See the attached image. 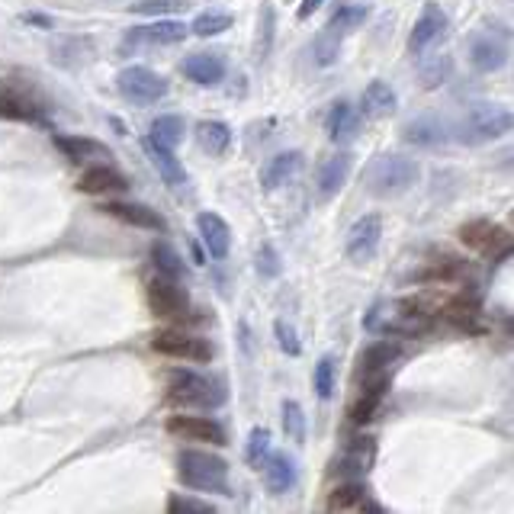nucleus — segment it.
<instances>
[{"mask_svg": "<svg viewBox=\"0 0 514 514\" xmlns=\"http://www.w3.org/2000/svg\"><path fill=\"white\" fill-rule=\"evenodd\" d=\"M180 71H184L193 84H200V87H216V84L225 78V62H222L219 55H213V52H196V55L184 58V65H180Z\"/></svg>", "mask_w": 514, "mask_h": 514, "instance_id": "393cba45", "label": "nucleus"}, {"mask_svg": "<svg viewBox=\"0 0 514 514\" xmlns=\"http://www.w3.org/2000/svg\"><path fill=\"white\" fill-rule=\"evenodd\" d=\"M145 299L155 319H168V322L190 319V296L174 277H164L155 270V274L145 280Z\"/></svg>", "mask_w": 514, "mask_h": 514, "instance_id": "39448f33", "label": "nucleus"}, {"mask_svg": "<svg viewBox=\"0 0 514 514\" xmlns=\"http://www.w3.org/2000/svg\"><path fill=\"white\" fill-rule=\"evenodd\" d=\"M450 78H453V58L450 55H434V58H428V62L418 68V81H421V87H425V90L444 87Z\"/></svg>", "mask_w": 514, "mask_h": 514, "instance_id": "f704fd0d", "label": "nucleus"}, {"mask_svg": "<svg viewBox=\"0 0 514 514\" xmlns=\"http://www.w3.org/2000/svg\"><path fill=\"white\" fill-rule=\"evenodd\" d=\"M103 216H110L123 225H135V229H148V232H164L168 229V222L158 213V209H151L145 203H119V200H107L100 206Z\"/></svg>", "mask_w": 514, "mask_h": 514, "instance_id": "2eb2a0df", "label": "nucleus"}, {"mask_svg": "<svg viewBox=\"0 0 514 514\" xmlns=\"http://www.w3.org/2000/svg\"><path fill=\"white\" fill-rule=\"evenodd\" d=\"M168 511L171 514H213L216 505L213 502H200V498H190V495H171L168 498Z\"/></svg>", "mask_w": 514, "mask_h": 514, "instance_id": "37998d69", "label": "nucleus"}, {"mask_svg": "<svg viewBox=\"0 0 514 514\" xmlns=\"http://www.w3.org/2000/svg\"><path fill=\"white\" fill-rule=\"evenodd\" d=\"M312 383H315V392H319V399L335 396V357H322L319 364H315Z\"/></svg>", "mask_w": 514, "mask_h": 514, "instance_id": "ea45409f", "label": "nucleus"}, {"mask_svg": "<svg viewBox=\"0 0 514 514\" xmlns=\"http://www.w3.org/2000/svg\"><path fill=\"white\" fill-rule=\"evenodd\" d=\"M190 29L180 20H155L148 26H132L126 29V36L119 39V55H135L142 45H177L187 39Z\"/></svg>", "mask_w": 514, "mask_h": 514, "instance_id": "1a4fd4ad", "label": "nucleus"}, {"mask_svg": "<svg viewBox=\"0 0 514 514\" xmlns=\"http://www.w3.org/2000/svg\"><path fill=\"white\" fill-rule=\"evenodd\" d=\"M254 267H257V274H261L264 280H274V277H280L283 264H280V254H277V248H274V245H264L261 251H257V261H254Z\"/></svg>", "mask_w": 514, "mask_h": 514, "instance_id": "c03bdc74", "label": "nucleus"}, {"mask_svg": "<svg viewBox=\"0 0 514 514\" xmlns=\"http://www.w3.org/2000/svg\"><path fill=\"white\" fill-rule=\"evenodd\" d=\"M418 174H421V168L415 158L380 155V158H373V164L367 168V190L376 196V200H396V196L415 187Z\"/></svg>", "mask_w": 514, "mask_h": 514, "instance_id": "7ed1b4c3", "label": "nucleus"}, {"mask_svg": "<svg viewBox=\"0 0 514 514\" xmlns=\"http://www.w3.org/2000/svg\"><path fill=\"white\" fill-rule=\"evenodd\" d=\"M328 511H373V514H380L383 505H376L370 492L360 486V482H347V486H338L335 492L328 495V502H325Z\"/></svg>", "mask_w": 514, "mask_h": 514, "instance_id": "cd10ccee", "label": "nucleus"}, {"mask_svg": "<svg viewBox=\"0 0 514 514\" xmlns=\"http://www.w3.org/2000/svg\"><path fill=\"white\" fill-rule=\"evenodd\" d=\"M444 33H447V13L437 4H428L425 10H421V17L415 20V26H412V36H408V52L421 55L425 49H431V42H437Z\"/></svg>", "mask_w": 514, "mask_h": 514, "instance_id": "a211bd4d", "label": "nucleus"}, {"mask_svg": "<svg viewBox=\"0 0 514 514\" xmlns=\"http://www.w3.org/2000/svg\"><path fill=\"white\" fill-rule=\"evenodd\" d=\"M453 139L450 135V123L441 116H415V119H408V123L402 126V142L408 145H415V148H441Z\"/></svg>", "mask_w": 514, "mask_h": 514, "instance_id": "4468645a", "label": "nucleus"}, {"mask_svg": "<svg viewBox=\"0 0 514 514\" xmlns=\"http://www.w3.org/2000/svg\"><path fill=\"white\" fill-rule=\"evenodd\" d=\"M187 7L184 0H142V4H132L135 13H145V17H161V13H171Z\"/></svg>", "mask_w": 514, "mask_h": 514, "instance_id": "49530a36", "label": "nucleus"}, {"mask_svg": "<svg viewBox=\"0 0 514 514\" xmlns=\"http://www.w3.org/2000/svg\"><path fill=\"white\" fill-rule=\"evenodd\" d=\"M325 132H328V139L335 142V145H347V142H354L357 139V132H360V113L351 100H338V103H331V110L325 116Z\"/></svg>", "mask_w": 514, "mask_h": 514, "instance_id": "aec40b11", "label": "nucleus"}, {"mask_svg": "<svg viewBox=\"0 0 514 514\" xmlns=\"http://www.w3.org/2000/svg\"><path fill=\"white\" fill-rule=\"evenodd\" d=\"M78 190L87 196H119L129 190L126 174H119L110 164H97V168H87L78 180Z\"/></svg>", "mask_w": 514, "mask_h": 514, "instance_id": "412c9836", "label": "nucleus"}, {"mask_svg": "<svg viewBox=\"0 0 514 514\" xmlns=\"http://www.w3.org/2000/svg\"><path fill=\"white\" fill-rule=\"evenodd\" d=\"M402 357V347L396 341H373L364 354H360V380H370V376L386 373L396 360Z\"/></svg>", "mask_w": 514, "mask_h": 514, "instance_id": "bb28decb", "label": "nucleus"}, {"mask_svg": "<svg viewBox=\"0 0 514 514\" xmlns=\"http://www.w3.org/2000/svg\"><path fill=\"white\" fill-rule=\"evenodd\" d=\"M196 142H200V148L209 151L213 158H222L225 151L232 148V129L219 123V119H203V123L196 126Z\"/></svg>", "mask_w": 514, "mask_h": 514, "instance_id": "2f4dec72", "label": "nucleus"}, {"mask_svg": "<svg viewBox=\"0 0 514 514\" xmlns=\"http://www.w3.org/2000/svg\"><path fill=\"white\" fill-rule=\"evenodd\" d=\"M302 171V151H280L261 168V187L280 190Z\"/></svg>", "mask_w": 514, "mask_h": 514, "instance_id": "4be33fe9", "label": "nucleus"}, {"mask_svg": "<svg viewBox=\"0 0 514 514\" xmlns=\"http://www.w3.org/2000/svg\"><path fill=\"white\" fill-rule=\"evenodd\" d=\"M386 396H389V376L386 373L370 376V380H364V386H360V396L354 399V405L347 408V418H351L354 425H367V421L380 415Z\"/></svg>", "mask_w": 514, "mask_h": 514, "instance_id": "dca6fc26", "label": "nucleus"}, {"mask_svg": "<svg viewBox=\"0 0 514 514\" xmlns=\"http://www.w3.org/2000/svg\"><path fill=\"white\" fill-rule=\"evenodd\" d=\"M261 470H264V486L270 495H286L296 486V463L286 457V453H267Z\"/></svg>", "mask_w": 514, "mask_h": 514, "instance_id": "b1692460", "label": "nucleus"}, {"mask_svg": "<svg viewBox=\"0 0 514 514\" xmlns=\"http://www.w3.org/2000/svg\"><path fill=\"white\" fill-rule=\"evenodd\" d=\"M399 107V97H396V90H392L386 81H370L367 90H364V113L370 119H386L392 116Z\"/></svg>", "mask_w": 514, "mask_h": 514, "instance_id": "7c9ffc66", "label": "nucleus"}, {"mask_svg": "<svg viewBox=\"0 0 514 514\" xmlns=\"http://www.w3.org/2000/svg\"><path fill=\"white\" fill-rule=\"evenodd\" d=\"M116 90L126 103H132V107H151V103L168 97L171 87L158 71H151L145 65H132L116 74Z\"/></svg>", "mask_w": 514, "mask_h": 514, "instance_id": "423d86ee", "label": "nucleus"}, {"mask_svg": "<svg viewBox=\"0 0 514 514\" xmlns=\"http://www.w3.org/2000/svg\"><path fill=\"white\" fill-rule=\"evenodd\" d=\"M470 277V267H466L460 257H450V254H444V257H431L428 261V267L421 270L418 274V280H425V283H441V286H447V283H460V280H466Z\"/></svg>", "mask_w": 514, "mask_h": 514, "instance_id": "c756f323", "label": "nucleus"}, {"mask_svg": "<svg viewBox=\"0 0 514 514\" xmlns=\"http://www.w3.org/2000/svg\"><path fill=\"white\" fill-rule=\"evenodd\" d=\"M283 431L296 444L302 441V437H306V415H302L299 402H283Z\"/></svg>", "mask_w": 514, "mask_h": 514, "instance_id": "a19ab883", "label": "nucleus"}, {"mask_svg": "<svg viewBox=\"0 0 514 514\" xmlns=\"http://www.w3.org/2000/svg\"><path fill=\"white\" fill-rule=\"evenodd\" d=\"M274 335H277V344H280L283 354H290V357H299L302 354V344L296 338V328L286 322V319H277L274 322Z\"/></svg>", "mask_w": 514, "mask_h": 514, "instance_id": "a18cd8bd", "label": "nucleus"}, {"mask_svg": "<svg viewBox=\"0 0 514 514\" xmlns=\"http://www.w3.org/2000/svg\"><path fill=\"white\" fill-rule=\"evenodd\" d=\"M26 26H39V29H52V20L49 17H42V13H23L20 17Z\"/></svg>", "mask_w": 514, "mask_h": 514, "instance_id": "09e8293b", "label": "nucleus"}, {"mask_svg": "<svg viewBox=\"0 0 514 514\" xmlns=\"http://www.w3.org/2000/svg\"><path fill=\"white\" fill-rule=\"evenodd\" d=\"M52 145L62 151V155L74 164H87V161H100L110 158V148L97 142V139H84V135H52Z\"/></svg>", "mask_w": 514, "mask_h": 514, "instance_id": "5701e85b", "label": "nucleus"}, {"mask_svg": "<svg viewBox=\"0 0 514 514\" xmlns=\"http://www.w3.org/2000/svg\"><path fill=\"white\" fill-rule=\"evenodd\" d=\"M196 232H200V241L209 257H216V261H222V257H229L232 251V229L229 222H225L222 216L216 213H200L196 216Z\"/></svg>", "mask_w": 514, "mask_h": 514, "instance_id": "6ab92c4d", "label": "nucleus"}, {"mask_svg": "<svg viewBox=\"0 0 514 514\" xmlns=\"http://www.w3.org/2000/svg\"><path fill=\"white\" fill-rule=\"evenodd\" d=\"M151 351H158L161 357L171 360H184V364H206L213 360V347L206 338L190 335V331H177V328H164L151 338Z\"/></svg>", "mask_w": 514, "mask_h": 514, "instance_id": "0eeeda50", "label": "nucleus"}, {"mask_svg": "<svg viewBox=\"0 0 514 514\" xmlns=\"http://www.w3.org/2000/svg\"><path fill=\"white\" fill-rule=\"evenodd\" d=\"M0 116L13 119V123H45L39 103L17 90H0Z\"/></svg>", "mask_w": 514, "mask_h": 514, "instance_id": "c85d7f7f", "label": "nucleus"}, {"mask_svg": "<svg viewBox=\"0 0 514 514\" xmlns=\"http://www.w3.org/2000/svg\"><path fill=\"white\" fill-rule=\"evenodd\" d=\"M341 39H344L341 29H335V26H325L322 33L315 36V42H312L315 65H322V68L335 65V62H338V52H341Z\"/></svg>", "mask_w": 514, "mask_h": 514, "instance_id": "c9c22d12", "label": "nucleus"}, {"mask_svg": "<svg viewBox=\"0 0 514 514\" xmlns=\"http://www.w3.org/2000/svg\"><path fill=\"white\" fill-rule=\"evenodd\" d=\"M148 132H151V135H148L151 142H158V145H164V148H177L180 142H184L187 126H184V119H180V116L168 113V116H158L155 123H151Z\"/></svg>", "mask_w": 514, "mask_h": 514, "instance_id": "473e14b6", "label": "nucleus"}, {"mask_svg": "<svg viewBox=\"0 0 514 514\" xmlns=\"http://www.w3.org/2000/svg\"><path fill=\"white\" fill-rule=\"evenodd\" d=\"M145 151H148L151 164H155V171L161 174V180H164V184H168L171 190H180V187L187 184V171H184V164L177 161L174 148H164V145H158V142L145 139Z\"/></svg>", "mask_w": 514, "mask_h": 514, "instance_id": "a878e982", "label": "nucleus"}, {"mask_svg": "<svg viewBox=\"0 0 514 514\" xmlns=\"http://www.w3.org/2000/svg\"><path fill=\"white\" fill-rule=\"evenodd\" d=\"M168 402L177 408H219L225 402V389L219 380H209L203 373L193 370H177L168 380Z\"/></svg>", "mask_w": 514, "mask_h": 514, "instance_id": "20e7f679", "label": "nucleus"}, {"mask_svg": "<svg viewBox=\"0 0 514 514\" xmlns=\"http://www.w3.org/2000/svg\"><path fill=\"white\" fill-rule=\"evenodd\" d=\"M193 36L200 39H209V36H219L225 29H232V17L229 13H219V10H209V13H200V17L193 20V26H187Z\"/></svg>", "mask_w": 514, "mask_h": 514, "instance_id": "58836bf2", "label": "nucleus"}, {"mask_svg": "<svg viewBox=\"0 0 514 514\" xmlns=\"http://www.w3.org/2000/svg\"><path fill=\"white\" fill-rule=\"evenodd\" d=\"M274 33H277V17H274V4L261 7V17H257V39H254V58L257 62H264V58L270 55V49H274Z\"/></svg>", "mask_w": 514, "mask_h": 514, "instance_id": "72a5a7b5", "label": "nucleus"}, {"mask_svg": "<svg viewBox=\"0 0 514 514\" xmlns=\"http://www.w3.org/2000/svg\"><path fill=\"white\" fill-rule=\"evenodd\" d=\"M508 62V42L505 33H479L470 39V65L476 74H492Z\"/></svg>", "mask_w": 514, "mask_h": 514, "instance_id": "ddd939ff", "label": "nucleus"}, {"mask_svg": "<svg viewBox=\"0 0 514 514\" xmlns=\"http://www.w3.org/2000/svg\"><path fill=\"white\" fill-rule=\"evenodd\" d=\"M151 264H155V270L158 274H164V277H174V280H180L184 277V257H180L168 241H155V245H151Z\"/></svg>", "mask_w": 514, "mask_h": 514, "instance_id": "e433bc0d", "label": "nucleus"}, {"mask_svg": "<svg viewBox=\"0 0 514 514\" xmlns=\"http://www.w3.org/2000/svg\"><path fill=\"white\" fill-rule=\"evenodd\" d=\"M511 132V113L498 103H473L460 116L457 126H450V135L463 145H486Z\"/></svg>", "mask_w": 514, "mask_h": 514, "instance_id": "f03ea898", "label": "nucleus"}, {"mask_svg": "<svg viewBox=\"0 0 514 514\" xmlns=\"http://www.w3.org/2000/svg\"><path fill=\"white\" fill-rule=\"evenodd\" d=\"M168 434L180 437V441H193V444H229L225 441V428L213 418H200V415H174L168 421Z\"/></svg>", "mask_w": 514, "mask_h": 514, "instance_id": "f8f14e48", "label": "nucleus"}, {"mask_svg": "<svg viewBox=\"0 0 514 514\" xmlns=\"http://www.w3.org/2000/svg\"><path fill=\"white\" fill-rule=\"evenodd\" d=\"M380 238H383V219L370 213V216H360L351 232H347V257L354 264H367L376 257V248H380Z\"/></svg>", "mask_w": 514, "mask_h": 514, "instance_id": "9b49d317", "label": "nucleus"}, {"mask_svg": "<svg viewBox=\"0 0 514 514\" xmlns=\"http://www.w3.org/2000/svg\"><path fill=\"white\" fill-rule=\"evenodd\" d=\"M351 168H354V155H351V151H338V155H331V158L322 161L319 174H315V190H319L322 203L335 200L338 190L347 184V177H351Z\"/></svg>", "mask_w": 514, "mask_h": 514, "instance_id": "f3484780", "label": "nucleus"}, {"mask_svg": "<svg viewBox=\"0 0 514 514\" xmlns=\"http://www.w3.org/2000/svg\"><path fill=\"white\" fill-rule=\"evenodd\" d=\"M373 460H376L373 437H367V434L347 437L344 447H341V457L335 460V473L344 479H364L373 470Z\"/></svg>", "mask_w": 514, "mask_h": 514, "instance_id": "9d476101", "label": "nucleus"}, {"mask_svg": "<svg viewBox=\"0 0 514 514\" xmlns=\"http://www.w3.org/2000/svg\"><path fill=\"white\" fill-rule=\"evenodd\" d=\"M367 17H370L367 4H344V7H338L335 13H331L328 26L341 29V33H354V29H360V26L367 23Z\"/></svg>", "mask_w": 514, "mask_h": 514, "instance_id": "4c0bfd02", "label": "nucleus"}, {"mask_svg": "<svg viewBox=\"0 0 514 514\" xmlns=\"http://www.w3.org/2000/svg\"><path fill=\"white\" fill-rule=\"evenodd\" d=\"M322 4H325V0H302V4H299V10H296V17H299V20H309L312 13L319 10Z\"/></svg>", "mask_w": 514, "mask_h": 514, "instance_id": "de8ad7c7", "label": "nucleus"}, {"mask_svg": "<svg viewBox=\"0 0 514 514\" xmlns=\"http://www.w3.org/2000/svg\"><path fill=\"white\" fill-rule=\"evenodd\" d=\"M460 241L470 251L489 257V261H505L508 251H511V235L502 229L498 222H489V219H473L460 225Z\"/></svg>", "mask_w": 514, "mask_h": 514, "instance_id": "6e6552de", "label": "nucleus"}, {"mask_svg": "<svg viewBox=\"0 0 514 514\" xmlns=\"http://www.w3.org/2000/svg\"><path fill=\"white\" fill-rule=\"evenodd\" d=\"M267 453H270V431L267 428H254L251 437H248V447H245V460L254 466V470H261Z\"/></svg>", "mask_w": 514, "mask_h": 514, "instance_id": "79ce46f5", "label": "nucleus"}, {"mask_svg": "<svg viewBox=\"0 0 514 514\" xmlns=\"http://www.w3.org/2000/svg\"><path fill=\"white\" fill-rule=\"evenodd\" d=\"M177 479L193 492H216V495H232L229 492V463L216 453L206 450H184L177 457Z\"/></svg>", "mask_w": 514, "mask_h": 514, "instance_id": "f257e3e1", "label": "nucleus"}]
</instances>
